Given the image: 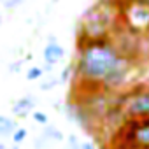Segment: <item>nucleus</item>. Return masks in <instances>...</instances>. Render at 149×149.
<instances>
[{"mask_svg":"<svg viewBox=\"0 0 149 149\" xmlns=\"http://www.w3.org/2000/svg\"><path fill=\"white\" fill-rule=\"evenodd\" d=\"M21 65H23V61H14V63H11V65H9V70L16 74V72H19V68H21Z\"/></svg>","mask_w":149,"mask_h":149,"instance_id":"18","label":"nucleus"},{"mask_svg":"<svg viewBox=\"0 0 149 149\" xmlns=\"http://www.w3.org/2000/svg\"><path fill=\"white\" fill-rule=\"evenodd\" d=\"M67 149H81V140L76 133H70L67 137Z\"/></svg>","mask_w":149,"mask_h":149,"instance_id":"11","label":"nucleus"},{"mask_svg":"<svg viewBox=\"0 0 149 149\" xmlns=\"http://www.w3.org/2000/svg\"><path fill=\"white\" fill-rule=\"evenodd\" d=\"M121 25V16L112 0H98L95 6H91L77 28V40L76 47L77 51L84 47L86 40L91 39H104V37H112V33L119 28Z\"/></svg>","mask_w":149,"mask_h":149,"instance_id":"2","label":"nucleus"},{"mask_svg":"<svg viewBox=\"0 0 149 149\" xmlns=\"http://www.w3.org/2000/svg\"><path fill=\"white\" fill-rule=\"evenodd\" d=\"M74 76V67L72 65H67L63 70H61V74H60V83H68L70 81V77Z\"/></svg>","mask_w":149,"mask_h":149,"instance_id":"13","label":"nucleus"},{"mask_svg":"<svg viewBox=\"0 0 149 149\" xmlns=\"http://www.w3.org/2000/svg\"><path fill=\"white\" fill-rule=\"evenodd\" d=\"M42 56H44L46 65H51V67H54L58 61L63 60V56H65V49L58 44V40H56L54 35H51V37L47 39V46L44 47Z\"/></svg>","mask_w":149,"mask_h":149,"instance_id":"5","label":"nucleus"},{"mask_svg":"<svg viewBox=\"0 0 149 149\" xmlns=\"http://www.w3.org/2000/svg\"><path fill=\"white\" fill-rule=\"evenodd\" d=\"M72 67L81 95L116 93L126 84L135 61L119 53L112 37H104L86 40Z\"/></svg>","mask_w":149,"mask_h":149,"instance_id":"1","label":"nucleus"},{"mask_svg":"<svg viewBox=\"0 0 149 149\" xmlns=\"http://www.w3.org/2000/svg\"><path fill=\"white\" fill-rule=\"evenodd\" d=\"M18 128V121L6 114H0V137H11Z\"/></svg>","mask_w":149,"mask_h":149,"instance_id":"7","label":"nucleus"},{"mask_svg":"<svg viewBox=\"0 0 149 149\" xmlns=\"http://www.w3.org/2000/svg\"><path fill=\"white\" fill-rule=\"evenodd\" d=\"M35 111V98L33 97H21L13 105V114L16 118H26Z\"/></svg>","mask_w":149,"mask_h":149,"instance_id":"6","label":"nucleus"},{"mask_svg":"<svg viewBox=\"0 0 149 149\" xmlns=\"http://www.w3.org/2000/svg\"><path fill=\"white\" fill-rule=\"evenodd\" d=\"M19 4H23V0H6V2H4V7L14 9V7H18Z\"/></svg>","mask_w":149,"mask_h":149,"instance_id":"17","label":"nucleus"},{"mask_svg":"<svg viewBox=\"0 0 149 149\" xmlns=\"http://www.w3.org/2000/svg\"><path fill=\"white\" fill-rule=\"evenodd\" d=\"M114 102L123 109L126 119H149V84L139 83L128 90L114 93Z\"/></svg>","mask_w":149,"mask_h":149,"instance_id":"3","label":"nucleus"},{"mask_svg":"<svg viewBox=\"0 0 149 149\" xmlns=\"http://www.w3.org/2000/svg\"><path fill=\"white\" fill-rule=\"evenodd\" d=\"M119 16H121V25L132 33L142 35L149 32V7L139 4H128Z\"/></svg>","mask_w":149,"mask_h":149,"instance_id":"4","label":"nucleus"},{"mask_svg":"<svg viewBox=\"0 0 149 149\" xmlns=\"http://www.w3.org/2000/svg\"><path fill=\"white\" fill-rule=\"evenodd\" d=\"M26 135H28L26 128H19V126H18V128L14 130V133L11 135V139H13V144H14V146H19L21 142H25Z\"/></svg>","mask_w":149,"mask_h":149,"instance_id":"9","label":"nucleus"},{"mask_svg":"<svg viewBox=\"0 0 149 149\" xmlns=\"http://www.w3.org/2000/svg\"><path fill=\"white\" fill-rule=\"evenodd\" d=\"M9 149H19V146H14V144H13V146H11Z\"/></svg>","mask_w":149,"mask_h":149,"instance_id":"19","label":"nucleus"},{"mask_svg":"<svg viewBox=\"0 0 149 149\" xmlns=\"http://www.w3.org/2000/svg\"><path fill=\"white\" fill-rule=\"evenodd\" d=\"M56 84H60L58 79H49V81H44V83L40 84V90H42V91H49V90H53Z\"/></svg>","mask_w":149,"mask_h":149,"instance_id":"14","label":"nucleus"},{"mask_svg":"<svg viewBox=\"0 0 149 149\" xmlns=\"http://www.w3.org/2000/svg\"><path fill=\"white\" fill-rule=\"evenodd\" d=\"M42 137H44L47 142H61V140L65 139L63 133H61L56 126H53V125H51V126L46 125V128L42 130Z\"/></svg>","mask_w":149,"mask_h":149,"instance_id":"8","label":"nucleus"},{"mask_svg":"<svg viewBox=\"0 0 149 149\" xmlns=\"http://www.w3.org/2000/svg\"><path fill=\"white\" fill-rule=\"evenodd\" d=\"M32 119L35 121V123H39V125H47V121H49V118H47V114L46 112H42V111H33L32 112Z\"/></svg>","mask_w":149,"mask_h":149,"instance_id":"12","label":"nucleus"},{"mask_svg":"<svg viewBox=\"0 0 149 149\" xmlns=\"http://www.w3.org/2000/svg\"><path fill=\"white\" fill-rule=\"evenodd\" d=\"M81 149H100V147H98V144L93 142V140H83V142H81Z\"/></svg>","mask_w":149,"mask_h":149,"instance_id":"15","label":"nucleus"},{"mask_svg":"<svg viewBox=\"0 0 149 149\" xmlns=\"http://www.w3.org/2000/svg\"><path fill=\"white\" fill-rule=\"evenodd\" d=\"M0 2H2V4H4V2H6V0H0Z\"/></svg>","mask_w":149,"mask_h":149,"instance_id":"20","label":"nucleus"},{"mask_svg":"<svg viewBox=\"0 0 149 149\" xmlns=\"http://www.w3.org/2000/svg\"><path fill=\"white\" fill-rule=\"evenodd\" d=\"M33 146H35V149H44V147H47V140L40 135L39 139H35V144Z\"/></svg>","mask_w":149,"mask_h":149,"instance_id":"16","label":"nucleus"},{"mask_svg":"<svg viewBox=\"0 0 149 149\" xmlns=\"http://www.w3.org/2000/svg\"><path fill=\"white\" fill-rule=\"evenodd\" d=\"M42 68L40 67H30L28 70H26V79L28 81H37V79H40L42 77Z\"/></svg>","mask_w":149,"mask_h":149,"instance_id":"10","label":"nucleus"}]
</instances>
